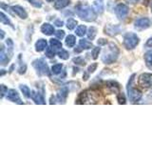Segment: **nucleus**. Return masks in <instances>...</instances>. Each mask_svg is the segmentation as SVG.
Listing matches in <instances>:
<instances>
[{
    "label": "nucleus",
    "mask_w": 152,
    "mask_h": 143,
    "mask_svg": "<svg viewBox=\"0 0 152 143\" xmlns=\"http://www.w3.org/2000/svg\"><path fill=\"white\" fill-rule=\"evenodd\" d=\"M119 48L114 43H109L107 47L104 50L103 55H102V62L104 64H112L114 63L119 56Z\"/></svg>",
    "instance_id": "1"
},
{
    "label": "nucleus",
    "mask_w": 152,
    "mask_h": 143,
    "mask_svg": "<svg viewBox=\"0 0 152 143\" xmlns=\"http://www.w3.org/2000/svg\"><path fill=\"white\" fill-rule=\"evenodd\" d=\"M76 13L80 19L87 22H93L97 18V13L95 10L88 5H78L76 7Z\"/></svg>",
    "instance_id": "2"
},
{
    "label": "nucleus",
    "mask_w": 152,
    "mask_h": 143,
    "mask_svg": "<svg viewBox=\"0 0 152 143\" xmlns=\"http://www.w3.org/2000/svg\"><path fill=\"white\" fill-rule=\"evenodd\" d=\"M135 76L136 74H132L130 76L129 80H128L127 86H126L127 97L132 103H137L138 101H140V99L142 98V95L141 91L135 88V85H134Z\"/></svg>",
    "instance_id": "3"
},
{
    "label": "nucleus",
    "mask_w": 152,
    "mask_h": 143,
    "mask_svg": "<svg viewBox=\"0 0 152 143\" xmlns=\"http://www.w3.org/2000/svg\"><path fill=\"white\" fill-rule=\"evenodd\" d=\"M140 43V38L134 32H126L124 36V46L127 50H133Z\"/></svg>",
    "instance_id": "4"
},
{
    "label": "nucleus",
    "mask_w": 152,
    "mask_h": 143,
    "mask_svg": "<svg viewBox=\"0 0 152 143\" xmlns=\"http://www.w3.org/2000/svg\"><path fill=\"white\" fill-rule=\"evenodd\" d=\"M32 66L34 67V69L36 70L37 74L39 75H46V74L48 75L50 74L49 66H48L47 62L43 58L34 60L32 62Z\"/></svg>",
    "instance_id": "5"
},
{
    "label": "nucleus",
    "mask_w": 152,
    "mask_h": 143,
    "mask_svg": "<svg viewBox=\"0 0 152 143\" xmlns=\"http://www.w3.org/2000/svg\"><path fill=\"white\" fill-rule=\"evenodd\" d=\"M114 12H115L116 16L120 19V20H123V19H125L127 16L128 13H129V8H128L126 4L120 3L115 7Z\"/></svg>",
    "instance_id": "6"
},
{
    "label": "nucleus",
    "mask_w": 152,
    "mask_h": 143,
    "mask_svg": "<svg viewBox=\"0 0 152 143\" xmlns=\"http://www.w3.org/2000/svg\"><path fill=\"white\" fill-rule=\"evenodd\" d=\"M138 83L140 86H142V88H150L152 87V74H142L139 76L138 79Z\"/></svg>",
    "instance_id": "7"
},
{
    "label": "nucleus",
    "mask_w": 152,
    "mask_h": 143,
    "mask_svg": "<svg viewBox=\"0 0 152 143\" xmlns=\"http://www.w3.org/2000/svg\"><path fill=\"white\" fill-rule=\"evenodd\" d=\"M151 26V21L149 18L147 17H141L137 19L134 23V28L138 31H144L148 29Z\"/></svg>",
    "instance_id": "8"
},
{
    "label": "nucleus",
    "mask_w": 152,
    "mask_h": 143,
    "mask_svg": "<svg viewBox=\"0 0 152 143\" xmlns=\"http://www.w3.org/2000/svg\"><path fill=\"white\" fill-rule=\"evenodd\" d=\"M7 99L11 102H14L17 104H23V102L21 101V98L19 97V94L17 93V91H15L14 89H11L8 91L7 95H6Z\"/></svg>",
    "instance_id": "9"
},
{
    "label": "nucleus",
    "mask_w": 152,
    "mask_h": 143,
    "mask_svg": "<svg viewBox=\"0 0 152 143\" xmlns=\"http://www.w3.org/2000/svg\"><path fill=\"white\" fill-rule=\"evenodd\" d=\"M122 30H123V28H121L118 25H107L104 28V32L109 36H115L119 35Z\"/></svg>",
    "instance_id": "10"
},
{
    "label": "nucleus",
    "mask_w": 152,
    "mask_h": 143,
    "mask_svg": "<svg viewBox=\"0 0 152 143\" xmlns=\"http://www.w3.org/2000/svg\"><path fill=\"white\" fill-rule=\"evenodd\" d=\"M68 94H69V88L66 87V86L62 87L58 91V93H57V97H56L57 101L60 103H61V101H62V103H65L66 97H68Z\"/></svg>",
    "instance_id": "11"
},
{
    "label": "nucleus",
    "mask_w": 152,
    "mask_h": 143,
    "mask_svg": "<svg viewBox=\"0 0 152 143\" xmlns=\"http://www.w3.org/2000/svg\"><path fill=\"white\" fill-rule=\"evenodd\" d=\"M12 11L16 14L18 17H20L21 19H27L28 17V13L26 12V10L24 9L23 7L19 6V5H16V6H12Z\"/></svg>",
    "instance_id": "12"
},
{
    "label": "nucleus",
    "mask_w": 152,
    "mask_h": 143,
    "mask_svg": "<svg viewBox=\"0 0 152 143\" xmlns=\"http://www.w3.org/2000/svg\"><path fill=\"white\" fill-rule=\"evenodd\" d=\"M31 99L34 101L35 104H39V105H44L46 104L45 98L42 95V94H40L39 92H31Z\"/></svg>",
    "instance_id": "13"
},
{
    "label": "nucleus",
    "mask_w": 152,
    "mask_h": 143,
    "mask_svg": "<svg viewBox=\"0 0 152 143\" xmlns=\"http://www.w3.org/2000/svg\"><path fill=\"white\" fill-rule=\"evenodd\" d=\"M41 32L46 35H53V33H55L53 26L50 23L43 24V25L41 26Z\"/></svg>",
    "instance_id": "14"
},
{
    "label": "nucleus",
    "mask_w": 152,
    "mask_h": 143,
    "mask_svg": "<svg viewBox=\"0 0 152 143\" xmlns=\"http://www.w3.org/2000/svg\"><path fill=\"white\" fill-rule=\"evenodd\" d=\"M48 48V42L46 39H43V38H41V39H38L35 43V50L36 52H43L47 50Z\"/></svg>",
    "instance_id": "15"
},
{
    "label": "nucleus",
    "mask_w": 152,
    "mask_h": 143,
    "mask_svg": "<svg viewBox=\"0 0 152 143\" xmlns=\"http://www.w3.org/2000/svg\"><path fill=\"white\" fill-rule=\"evenodd\" d=\"M145 63L149 70H152V50L147 51L144 55Z\"/></svg>",
    "instance_id": "16"
},
{
    "label": "nucleus",
    "mask_w": 152,
    "mask_h": 143,
    "mask_svg": "<svg viewBox=\"0 0 152 143\" xmlns=\"http://www.w3.org/2000/svg\"><path fill=\"white\" fill-rule=\"evenodd\" d=\"M69 3H70L69 0H56L54 3V9L59 11V10H62L66 7H68Z\"/></svg>",
    "instance_id": "17"
},
{
    "label": "nucleus",
    "mask_w": 152,
    "mask_h": 143,
    "mask_svg": "<svg viewBox=\"0 0 152 143\" xmlns=\"http://www.w3.org/2000/svg\"><path fill=\"white\" fill-rule=\"evenodd\" d=\"M79 47L82 50H89V49H91L92 43L89 42L88 39H80L79 40Z\"/></svg>",
    "instance_id": "18"
},
{
    "label": "nucleus",
    "mask_w": 152,
    "mask_h": 143,
    "mask_svg": "<svg viewBox=\"0 0 152 143\" xmlns=\"http://www.w3.org/2000/svg\"><path fill=\"white\" fill-rule=\"evenodd\" d=\"M10 58L8 57V52H6L5 51V48L2 47L1 49V54H0V62H1V65H6L9 62Z\"/></svg>",
    "instance_id": "19"
},
{
    "label": "nucleus",
    "mask_w": 152,
    "mask_h": 143,
    "mask_svg": "<svg viewBox=\"0 0 152 143\" xmlns=\"http://www.w3.org/2000/svg\"><path fill=\"white\" fill-rule=\"evenodd\" d=\"M50 47H52L53 49L57 52V51H60L62 49V43L59 41V40H57L56 38H52V39H50Z\"/></svg>",
    "instance_id": "20"
},
{
    "label": "nucleus",
    "mask_w": 152,
    "mask_h": 143,
    "mask_svg": "<svg viewBox=\"0 0 152 143\" xmlns=\"http://www.w3.org/2000/svg\"><path fill=\"white\" fill-rule=\"evenodd\" d=\"M19 88H20L21 92L23 93V95H24V97H25L26 98H31V90H30V88H28L27 85H23V84H21L20 86H19Z\"/></svg>",
    "instance_id": "21"
},
{
    "label": "nucleus",
    "mask_w": 152,
    "mask_h": 143,
    "mask_svg": "<svg viewBox=\"0 0 152 143\" xmlns=\"http://www.w3.org/2000/svg\"><path fill=\"white\" fill-rule=\"evenodd\" d=\"M76 43V38L74 35H69L68 36L66 37V45L68 46L69 48H72L74 47Z\"/></svg>",
    "instance_id": "22"
},
{
    "label": "nucleus",
    "mask_w": 152,
    "mask_h": 143,
    "mask_svg": "<svg viewBox=\"0 0 152 143\" xmlns=\"http://www.w3.org/2000/svg\"><path fill=\"white\" fill-rule=\"evenodd\" d=\"M97 32H98L97 28H95V27H93V26L90 27V28L88 29V32H87V35H88V39H90V40H93L94 38L96 37V35H97Z\"/></svg>",
    "instance_id": "23"
},
{
    "label": "nucleus",
    "mask_w": 152,
    "mask_h": 143,
    "mask_svg": "<svg viewBox=\"0 0 152 143\" xmlns=\"http://www.w3.org/2000/svg\"><path fill=\"white\" fill-rule=\"evenodd\" d=\"M76 35L78 36H84L86 33H87V27H86L85 25H79L77 28H76Z\"/></svg>",
    "instance_id": "24"
},
{
    "label": "nucleus",
    "mask_w": 152,
    "mask_h": 143,
    "mask_svg": "<svg viewBox=\"0 0 152 143\" xmlns=\"http://www.w3.org/2000/svg\"><path fill=\"white\" fill-rule=\"evenodd\" d=\"M107 87L112 91V92H114V93L119 92L120 87H119V84L117 82H115V81H108V82L107 83Z\"/></svg>",
    "instance_id": "25"
},
{
    "label": "nucleus",
    "mask_w": 152,
    "mask_h": 143,
    "mask_svg": "<svg viewBox=\"0 0 152 143\" xmlns=\"http://www.w3.org/2000/svg\"><path fill=\"white\" fill-rule=\"evenodd\" d=\"M0 20H1L2 24H5V25H9V26H11L12 28H13L11 20H10V19L8 18V16H6V14H5L3 12H1V13H0Z\"/></svg>",
    "instance_id": "26"
},
{
    "label": "nucleus",
    "mask_w": 152,
    "mask_h": 143,
    "mask_svg": "<svg viewBox=\"0 0 152 143\" xmlns=\"http://www.w3.org/2000/svg\"><path fill=\"white\" fill-rule=\"evenodd\" d=\"M63 71V65L62 64H55L51 67V73L53 74H59Z\"/></svg>",
    "instance_id": "27"
},
{
    "label": "nucleus",
    "mask_w": 152,
    "mask_h": 143,
    "mask_svg": "<svg viewBox=\"0 0 152 143\" xmlns=\"http://www.w3.org/2000/svg\"><path fill=\"white\" fill-rule=\"evenodd\" d=\"M76 25H77V21L73 18H69V19H68V21H66V26L69 30H73V29L76 28Z\"/></svg>",
    "instance_id": "28"
},
{
    "label": "nucleus",
    "mask_w": 152,
    "mask_h": 143,
    "mask_svg": "<svg viewBox=\"0 0 152 143\" xmlns=\"http://www.w3.org/2000/svg\"><path fill=\"white\" fill-rule=\"evenodd\" d=\"M58 56H59V58H60V59L66 60V59H69V52H68V51L61 49V50L58 52Z\"/></svg>",
    "instance_id": "29"
},
{
    "label": "nucleus",
    "mask_w": 152,
    "mask_h": 143,
    "mask_svg": "<svg viewBox=\"0 0 152 143\" xmlns=\"http://www.w3.org/2000/svg\"><path fill=\"white\" fill-rule=\"evenodd\" d=\"M93 9L95 10V12H96L97 13H102L103 11H104L103 5H102V3H100V2H95L93 4Z\"/></svg>",
    "instance_id": "30"
},
{
    "label": "nucleus",
    "mask_w": 152,
    "mask_h": 143,
    "mask_svg": "<svg viewBox=\"0 0 152 143\" xmlns=\"http://www.w3.org/2000/svg\"><path fill=\"white\" fill-rule=\"evenodd\" d=\"M55 54H56V51L52 47L47 48V50H46V56L50 57V58H52V57H54Z\"/></svg>",
    "instance_id": "31"
},
{
    "label": "nucleus",
    "mask_w": 152,
    "mask_h": 143,
    "mask_svg": "<svg viewBox=\"0 0 152 143\" xmlns=\"http://www.w3.org/2000/svg\"><path fill=\"white\" fill-rule=\"evenodd\" d=\"M101 52V48L100 47H96V48H93L92 51H91V55H92V58L93 59H97L98 58V55Z\"/></svg>",
    "instance_id": "32"
},
{
    "label": "nucleus",
    "mask_w": 152,
    "mask_h": 143,
    "mask_svg": "<svg viewBox=\"0 0 152 143\" xmlns=\"http://www.w3.org/2000/svg\"><path fill=\"white\" fill-rule=\"evenodd\" d=\"M27 1L31 5H32L34 8H41L42 7V2L40 1V0H27Z\"/></svg>",
    "instance_id": "33"
},
{
    "label": "nucleus",
    "mask_w": 152,
    "mask_h": 143,
    "mask_svg": "<svg viewBox=\"0 0 152 143\" xmlns=\"http://www.w3.org/2000/svg\"><path fill=\"white\" fill-rule=\"evenodd\" d=\"M117 100H118L119 104H126V97H125V94H124L123 93H118Z\"/></svg>",
    "instance_id": "34"
},
{
    "label": "nucleus",
    "mask_w": 152,
    "mask_h": 143,
    "mask_svg": "<svg viewBox=\"0 0 152 143\" xmlns=\"http://www.w3.org/2000/svg\"><path fill=\"white\" fill-rule=\"evenodd\" d=\"M26 70H27V65L24 63V62H22L20 64V67H19V69H18V73L20 74H24L26 73Z\"/></svg>",
    "instance_id": "35"
},
{
    "label": "nucleus",
    "mask_w": 152,
    "mask_h": 143,
    "mask_svg": "<svg viewBox=\"0 0 152 143\" xmlns=\"http://www.w3.org/2000/svg\"><path fill=\"white\" fill-rule=\"evenodd\" d=\"M73 62H74L75 64H79V65H82V66H84V65L86 64L85 60L82 58V57H80V56L76 57V58H74V59H73Z\"/></svg>",
    "instance_id": "36"
},
{
    "label": "nucleus",
    "mask_w": 152,
    "mask_h": 143,
    "mask_svg": "<svg viewBox=\"0 0 152 143\" xmlns=\"http://www.w3.org/2000/svg\"><path fill=\"white\" fill-rule=\"evenodd\" d=\"M55 36L57 38H59V39H62V38H64L65 36V32L62 30H58L57 32H55Z\"/></svg>",
    "instance_id": "37"
},
{
    "label": "nucleus",
    "mask_w": 152,
    "mask_h": 143,
    "mask_svg": "<svg viewBox=\"0 0 152 143\" xmlns=\"http://www.w3.org/2000/svg\"><path fill=\"white\" fill-rule=\"evenodd\" d=\"M0 89H1V98H3L4 97V95L5 94H7V93H8V88L6 87V86H5V85H1V86H0Z\"/></svg>",
    "instance_id": "38"
},
{
    "label": "nucleus",
    "mask_w": 152,
    "mask_h": 143,
    "mask_svg": "<svg viewBox=\"0 0 152 143\" xmlns=\"http://www.w3.org/2000/svg\"><path fill=\"white\" fill-rule=\"evenodd\" d=\"M97 69V63H93V64H91L90 65L88 68V74H90V73H93V72Z\"/></svg>",
    "instance_id": "39"
},
{
    "label": "nucleus",
    "mask_w": 152,
    "mask_h": 143,
    "mask_svg": "<svg viewBox=\"0 0 152 143\" xmlns=\"http://www.w3.org/2000/svg\"><path fill=\"white\" fill-rule=\"evenodd\" d=\"M54 25H56L57 27H62L64 25V22L61 20V19H57V20H55L54 22Z\"/></svg>",
    "instance_id": "40"
},
{
    "label": "nucleus",
    "mask_w": 152,
    "mask_h": 143,
    "mask_svg": "<svg viewBox=\"0 0 152 143\" xmlns=\"http://www.w3.org/2000/svg\"><path fill=\"white\" fill-rule=\"evenodd\" d=\"M145 48H152V37H150L148 40L146 41V43L145 44Z\"/></svg>",
    "instance_id": "41"
},
{
    "label": "nucleus",
    "mask_w": 152,
    "mask_h": 143,
    "mask_svg": "<svg viewBox=\"0 0 152 143\" xmlns=\"http://www.w3.org/2000/svg\"><path fill=\"white\" fill-rule=\"evenodd\" d=\"M125 1L128 4H130V5H134L136 3H138L140 1V0H125Z\"/></svg>",
    "instance_id": "42"
},
{
    "label": "nucleus",
    "mask_w": 152,
    "mask_h": 143,
    "mask_svg": "<svg viewBox=\"0 0 152 143\" xmlns=\"http://www.w3.org/2000/svg\"><path fill=\"white\" fill-rule=\"evenodd\" d=\"M98 44L99 45H104L107 44V40L106 39H103V38H101V39L98 40Z\"/></svg>",
    "instance_id": "43"
},
{
    "label": "nucleus",
    "mask_w": 152,
    "mask_h": 143,
    "mask_svg": "<svg viewBox=\"0 0 152 143\" xmlns=\"http://www.w3.org/2000/svg\"><path fill=\"white\" fill-rule=\"evenodd\" d=\"M0 32H1V39H3V38H4V35H5V32H4L3 30L0 31Z\"/></svg>",
    "instance_id": "44"
},
{
    "label": "nucleus",
    "mask_w": 152,
    "mask_h": 143,
    "mask_svg": "<svg viewBox=\"0 0 152 143\" xmlns=\"http://www.w3.org/2000/svg\"><path fill=\"white\" fill-rule=\"evenodd\" d=\"M47 1H48V2H53L54 0H47Z\"/></svg>",
    "instance_id": "45"
},
{
    "label": "nucleus",
    "mask_w": 152,
    "mask_h": 143,
    "mask_svg": "<svg viewBox=\"0 0 152 143\" xmlns=\"http://www.w3.org/2000/svg\"><path fill=\"white\" fill-rule=\"evenodd\" d=\"M151 13H152V4H151Z\"/></svg>",
    "instance_id": "46"
}]
</instances>
